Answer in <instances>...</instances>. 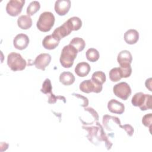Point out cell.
Listing matches in <instances>:
<instances>
[{
    "label": "cell",
    "mask_w": 152,
    "mask_h": 152,
    "mask_svg": "<svg viewBox=\"0 0 152 152\" xmlns=\"http://www.w3.org/2000/svg\"><path fill=\"white\" fill-rule=\"evenodd\" d=\"M96 125L97 126H83V128L88 132V135H87L88 140L91 142H93L94 138H96L99 141H103L105 142V145L107 149L110 150L112 144L109 141L108 137L104 132L102 126L97 122H96Z\"/></svg>",
    "instance_id": "cell-1"
},
{
    "label": "cell",
    "mask_w": 152,
    "mask_h": 152,
    "mask_svg": "<svg viewBox=\"0 0 152 152\" xmlns=\"http://www.w3.org/2000/svg\"><path fill=\"white\" fill-rule=\"evenodd\" d=\"M78 51L70 44L65 46L61 52L60 56V63L65 68L71 67L74 64V59L76 58Z\"/></svg>",
    "instance_id": "cell-2"
},
{
    "label": "cell",
    "mask_w": 152,
    "mask_h": 152,
    "mask_svg": "<svg viewBox=\"0 0 152 152\" xmlns=\"http://www.w3.org/2000/svg\"><path fill=\"white\" fill-rule=\"evenodd\" d=\"M55 16L52 12L45 11L42 12L37 21V28L43 32H47L50 30L55 23Z\"/></svg>",
    "instance_id": "cell-3"
},
{
    "label": "cell",
    "mask_w": 152,
    "mask_h": 152,
    "mask_svg": "<svg viewBox=\"0 0 152 152\" xmlns=\"http://www.w3.org/2000/svg\"><path fill=\"white\" fill-rule=\"evenodd\" d=\"M7 64L12 71H17L25 69L27 62L20 53L11 52L7 56Z\"/></svg>",
    "instance_id": "cell-4"
},
{
    "label": "cell",
    "mask_w": 152,
    "mask_h": 152,
    "mask_svg": "<svg viewBox=\"0 0 152 152\" xmlns=\"http://www.w3.org/2000/svg\"><path fill=\"white\" fill-rule=\"evenodd\" d=\"M113 93L118 97L125 100L131 94V89L129 85L126 82H121L115 84L113 87Z\"/></svg>",
    "instance_id": "cell-5"
},
{
    "label": "cell",
    "mask_w": 152,
    "mask_h": 152,
    "mask_svg": "<svg viewBox=\"0 0 152 152\" xmlns=\"http://www.w3.org/2000/svg\"><path fill=\"white\" fill-rule=\"evenodd\" d=\"M24 3V0H10L7 4L6 11L11 16H17L21 13Z\"/></svg>",
    "instance_id": "cell-6"
},
{
    "label": "cell",
    "mask_w": 152,
    "mask_h": 152,
    "mask_svg": "<svg viewBox=\"0 0 152 152\" xmlns=\"http://www.w3.org/2000/svg\"><path fill=\"white\" fill-rule=\"evenodd\" d=\"M79 88L81 91L86 93L91 92L99 93L102 90V85H96L91 80H86L80 83Z\"/></svg>",
    "instance_id": "cell-7"
},
{
    "label": "cell",
    "mask_w": 152,
    "mask_h": 152,
    "mask_svg": "<svg viewBox=\"0 0 152 152\" xmlns=\"http://www.w3.org/2000/svg\"><path fill=\"white\" fill-rule=\"evenodd\" d=\"M50 61L51 56L49 53H43L36 58L34 61V65L36 68L45 71L46 67L50 64Z\"/></svg>",
    "instance_id": "cell-8"
},
{
    "label": "cell",
    "mask_w": 152,
    "mask_h": 152,
    "mask_svg": "<svg viewBox=\"0 0 152 152\" xmlns=\"http://www.w3.org/2000/svg\"><path fill=\"white\" fill-rule=\"evenodd\" d=\"M30 40L28 37L24 34H18L13 40V45L14 48L18 50H23L28 45Z\"/></svg>",
    "instance_id": "cell-9"
},
{
    "label": "cell",
    "mask_w": 152,
    "mask_h": 152,
    "mask_svg": "<svg viewBox=\"0 0 152 152\" xmlns=\"http://www.w3.org/2000/svg\"><path fill=\"white\" fill-rule=\"evenodd\" d=\"M71 1L69 0H57L55 4V11L59 15H65L69 10Z\"/></svg>",
    "instance_id": "cell-10"
},
{
    "label": "cell",
    "mask_w": 152,
    "mask_h": 152,
    "mask_svg": "<svg viewBox=\"0 0 152 152\" xmlns=\"http://www.w3.org/2000/svg\"><path fill=\"white\" fill-rule=\"evenodd\" d=\"M72 31L67 21H65L62 25L54 30L52 35L60 40L64 37L69 35Z\"/></svg>",
    "instance_id": "cell-11"
},
{
    "label": "cell",
    "mask_w": 152,
    "mask_h": 152,
    "mask_svg": "<svg viewBox=\"0 0 152 152\" xmlns=\"http://www.w3.org/2000/svg\"><path fill=\"white\" fill-rule=\"evenodd\" d=\"M117 61L120 66L124 67L131 65L132 61V56L129 51L124 50L121 51L117 57Z\"/></svg>",
    "instance_id": "cell-12"
},
{
    "label": "cell",
    "mask_w": 152,
    "mask_h": 152,
    "mask_svg": "<svg viewBox=\"0 0 152 152\" xmlns=\"http://www.w3.org/2000/svg\"><path fill=\"white\" fill-rule=\"evenodd\" d=\"M107 108L110 112L119 115L123 113L125 110L124 104L116 99H111L109 101Z\"/></svg>",
    "instance_id": "cell-13"
},
{
    "label": "cell",
    "mask_w": 152,
    "mask_h": 152,
    "mask_svg": "<svg viewBox=\"0 0 152 152\" xmlns=\"http://www.w3.org/2000/svg\"><path fill=\"white\" fill-rule=\"evenodd\" d=\"M59 41L52 34H50L45 37L42 41V45L45 49L52 50L55 49L58 46Z\"/></svg>",
    "instance_id": "cell-14"
},
{
    "label": "cell",
    "mask_w": 152,
    "mask_h": 152,
    "mask_svg": "<svg viewBox=\"0 0 152 152\" xmlns=\"http://www.w3.org/2000/svg\"><path fill=\"white\" fill-rule=\"evenodd\" d=\"M90 69V66L87 62H81L76 65L75 68V72L78 76L84 77L88 74Z\"/></svg>",
    "instance_id": "cell-15"
},
{
    "label": "cell",
    "mask_w": 152,
    "mask_h": 152,
    "mask_svg": "<svg viewBox=\"0 0 152 152\" xmlns=\"http://www.w3.org/2000/svg\"><path fill=\"white\" fill-rule=\"evenodd\" d=\"M139 39V33L135 29H129L124 34V40L125 42L129 45L137 43Z\"/></svg>",
    "instance_id": "cell-16"
},
{
    "label": "cell",
    "mask_w": 152,
    "mask_h": 152,
    "mask_svg": "<svg viewBox=\"0 0 152 152\" xmlns=\"http://www.w3.org/2000/svg\"><path fill=\"white\" fill-rule=\"evenodd\" d=\"M17 24L23 30L28 29L32 26V19L28 15H22L18 18Z\"/></svg>",
    "instance_id": "cell-17"
},
{
    "label": "cell",
    "mask_w": 152,
    "mask_h": 152,
    "mask_svg": "<svg viewBox=\"0 0 152 152\" xmlns=\"http://www.w3.org/2000/svg\"><path fill=\"white\" fill-rule=\"evenodd\" d=\"M60 82L65 86H69L75 81V77L70 72H63L59 75Z\"/></svg>",
    "instance_id": "cell-18"
},
{
    "label": "cell",
    "mask_w": 152,
    "mask_h": 152,
    "mask_svg": "<svg viewBox=\"0 0 152 152\" xmlns=\"http://www.w3.org/2000/svg\"><path fill=\"white\" fill-rule=\"evenodd\" d=\"M106 80L105 74L101 71L94 72L91 76V80L96 85H102Z\"/></svg>",
    "instance_id": "cell-19"
},
{
    "label": "cell",
    "mask_w": 152,
    "mask_h": 152,
    "mask_svg": "<svg viewBox=\"0 0 152 152\" xmlns=\"http://www.w3.org/2000/svg\"><path fill=\"white\" fill-rule=\"evenodd\" d=\"M145 100V94L142 92L135 93L132 98L131 103L133 106L140 107L144 103Z\"/></svg>",
    "instance_id": "cell-20"
},
{
    "label": "cell",
    "mask_w": 152,
    "mask_h": 152,
    "mask_svg": "<svg viewBox=\"0 0 152 152\" xmlns=\"http://www.w3.org/2000/svg\"><path fill=\"white\" fill-rule=\"evenodd\" d=\"M69 44L74 46L78 52L82 51L85 46L86 42L81 37H74L69 42Z\"/></svg>",
    "instance_id": "cell-21"
},
{
    "label": "cell",
    "mask_w": 152,
    "mask_h": 152,
    "mask_svg": "<svg viewBox=\"0 0 152 152\" xmlns=\"http://www.w3.org/2000/svg\"><path fill=\"white\" fill-rule=\"evenodd\" d=\"M66 21L72 31L78 30L82 26L81 20L78 17H72L69 18Z\"/></svg>",
    "instance_id": "cell-22"
},
{
    "label": "cell",
    "mask_w": 152,
    "mask_h": 152,
    "mask_svg": "<svg viewBox=\"0 0 152 152\" xmlns=\"http://www.w3.org/2000/svg\"><path fill=\"white\" fill-rule=\"evenodd\" d=\"M40 8V2L37 1H31L27 8V14L28 16L33 15L36 12H37Z\"/></svg>",
    "instance_id": "cell-23"
},
{
    "label": "cell",
    "mask_w": 152,
    "mask_h": 152,
    "mask_svg": "<svg viewBox=\"0 0 152 152\" xmlns=\"http://www.w3.org/2000/svg\"><path fill=\"white\" fill-rule=\"evenodd\" d=\"M87 59L90 62H96L99 58V53L98 50L94 48L88 49L86 53Z\"/></svg>",
    "instance_id": "cell-24"
},
{
    "label": "cell",
    "mask_w": 152,
    "mask_h": 152,
    "mask_svg": "<svg viewBox=\"0 0 152 152\" xmlns=\"http://www.w3.org/2000/svg\"><path fill=\"white\" fill-rule=\"evenodd\" d=\"M109 75L110 80L113 82H117L122 78L119 67H115L111 69Z\"/></svg>",
    "instance_id": "cell-25"
},
{
    "label": "cell",
    "mask_w": 152,
    "mask_h": 152,
    "mask_svg": "<svg viewBox=\"0 0 152 152\" xmlns=\"http://www.w3.org/2000/svg\"><path fill=\"white\" fill-rule=\"evenodd\" d=\"M52 86L51 84V81L49 78L45 79L44 82L42 84V87L40 89V91L42 93L48 94H52Z\"/></svg>",
    "instance_id": "cell-26"
},
{
    "label": "cell",
    "mask_w": 152,
    "mask_h": 152,
    "mask_svg": "<svg viewBox=\"0 0 152 152\" xmlns=\"http://www.w3.org/2000/svg\"><path fill=\"white\" fill-rule=\"evenodd\" d=\"M151 99L152 96L151 94H145V100L144 104L140 107L141 110H146L151 109Z\"/></svg>",
    "instance_id": "cell-27"
},
{
    "label": "cell",
    "mask_w": 152,
    "mask_h": 152,
    "mask_svg": "<svg viewBox=\"0 0 152 152\" xmlns=\"http://www.w3.org/2000/svg\"><path fill=\"white\" fill-rule=\"evenodd\" d=\"M119 69L122 78H128L131 75L132 73V68L131 65L124 67L119 66Z\"/></svg>",
    "instance_id": "cell-28"
},
{
    "label": "cell",
    "mask_w": 152,
    "mask_h": 152,
    "mask_svg": "<svg viewBox=\"0 0 152 152\" xmlns=\"http://www.w3.org/2000/svg\"><path fill=\"white\" fill-rule=\"evenodd\" d=\"M151 119L152 115L151 113L145 115L142 119V123L143 125L147 127H148L150 129L151 128Z\"/></svg>",
    "instance_id": "cell-29"
},
{
    "label": "cell",
    "mask_w": 152,
    "mask_h": 152,
    "mask_svg": "<svg viewBox=\"0 0 152 152\" xmlns=\"http://www.w3.org/2000/svg\"><path fill=\"white\" fill-rule=\"evenodd\" d=\"M57 100H63L64 102L65 103V98L64 96H56L53 93H52L48 96V103L49 104L55 103L57 101Z\"/></svg>",
    "instance_id": "cell-30"
},
{
    "label": "cell",
    "mask_w": 152,
    "mask_h": 152,
    "mask_svg": "<svg viewBox=\"0 0 152 152\" xmlns=\"http://www.w3.org/2000/svg\"><path fill=\"white\" fill-rule=\"evenodd\" d=\"M119 126L121 128L125 129L127 133V135H129V137H131L133 135L134 131L133 127L131 125H129V124H125L124 125H119Z\"/></svg>",
    "instance_id": "cell-31"
},
{
    "label": "cell",
    "mask_w": 152,
    "mask_h": 152,
    "mask_svg": "<svg viewBox=\"0 0 152 152\" xmlns=\"http://www.w3.org/2000/svg\"><path fill=\"white\" fill-rule=\"evenodd\" d=\"M72 96H75L76 97H77V98H78V99H80L81 100H83V103L81 104V106L85 107H86L87 106H88V99H87V97H84V96H82V95H81V94H76V93H72Z\"/></svg>",
    "instance_id": "cell-32"
},
{
    "label": "cell",
    "mask_w": 152,
    "mask_h": 152,
    "mask_svg": "<svg viewBox=\"0 0 152 152\" xmlns=\"http://www.w3.org/2000/svg\"><path fill=\"white\" fill-rule=\"evenodd\" d=\"M84 110L87 111L89 113H90L91 114V115L93 116V118L94 119L95 121H98L99 115H98V113H97V112L94 110V109H93L92 107H87V108H84Z\"/></svg>",
    "instance_id": "cell-33"
},
{
    "label": "cell",
    "mask_w": 152,
    "mask_h": 152,
    "mask_svg": "<svg viewBox=\"0 0 152 152\" xmlns=\"http://www.w3.org/2000/svg\"><path fill=\"white\" fill-rule=\"evenodd\" d=\"M145 87H146L150 91H151V78H149L148 79H147V80L145 81Z\"/></svg>",
    "instance_id": "cell-34"
}]
</instances>
